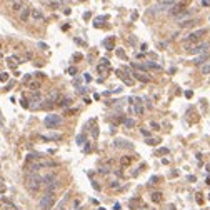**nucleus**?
<instances>
[{
  "label": "nucleus",
  "mask_w": 210,
  "mask_h": 210,
  "mask_svg": "<svg viewBox=\"0 0 210 210\" xmlns=\"http://www.w3.org/2000/svg\"><path fill=\"white\" fill-rule=\"evenodd\" d=\"M25 185H27V190L30 193H37L39 189L43 185V177H39L37 174H28L25 177Z\"/></svg>",
  "instance_id": "obj_1"
},
{
  "label": "nucleus",
  "mask_w": 210,
  "mask_h": 210,
  "mask_svg": "<svg viewBox=\"0 0 210 210\" xmlns=\"http://www.w3.org/2000/svg\"><path fill=\"white\" fill-rule=\"evenodd\" d=\"M54 202H55V193L54 192H47V193L40 198L39 209L40 210H50L52 209V205H54Z\"/></svg>",
  "instance_id": "obj_2"
},
{
  "label": "nucleus",
  "mask_w": 210,
  "mask_h": 210,
  "mask_svg": "<svg viewBox=\"0 0 210 210\" xmlns=\"http://www.w3.org/2000/svg\"><path fill=\"white\" fill-rule=\"evenodd\" d=\"M62 118L60 115H55V114H50V115L45 117V120H43V123H45V127L47 129H57L59 125H60Z\"/></svg>",
  "instance_id": "obj_3"
},
{
  "label": "nucleus",
  "mask_w": 210,
  "mask_h": 210,
  "mask_svg": "<svg viewBox=\"0 0 210 210\" xmlns=\"http://www.w3.org/2000/svg\"><path fill=\"white\" fill-rule=\"evenodd\" d=\"M203 34H207V30H205V28H200V30H195V32L189 34L187 37H185V45H189L190 42H198L200 39H202Z\"/></svg>",
  "instance_id": "obj_4"
},
{
  "label": "nucleus",
  "mask_w": 210,
  "mask_h": 210,
  "mask_svg": "<svg viewBox=\"0 0 210 210\" xmlns=\"http://www.w3.org/2000/svg\"><path fill=\"white\" fill-rule=\"evenodd\" d=\"M185 7H189V2H177L174 7L170 8V14L172 15H175V17H178V15H182L187 8Z\"/></svg>",
  "instance_id": "obj_5"
},
{
  "label": "nucleus",
  "mask_w": 210,
  "mask_h": 210,
  "mask_svg": "<svg viewBox=\"0 0 210 210\" xmlns=\"http://www.w3.org/2000/svg\"><path fill=\"white\" fill-rule=\"evenodd\" d=\"M209 43L207 42H200V43H197V45H193V47H190L189 48V52L190 54H200V52H209Z\"/></svg>",
  "instance_id": "obj_6"
},
{
  "label": "nucleus",
  "mask_w": 210,
  "mask_h": 210,
  "mask_svg": "<svg viewBox=\"0 0 210 210\" xmlns=\"http://www.w3.org/2000/svg\"><path fill=\"white\" fill-rule=\"evenodd\" d=\"M114 147H117V149H132L134 145L129 142V140H123V138H117V140H114Z\"/></svg>",
  "instance_id": "obj_7"
},
{
  "label": "nucleus",
  "mask_w": 210,
  "mask_h": 210,
  "mask_svg": "<svg viewBox=\"0 0 210 210\" xmlns=\"http://www.w3.org/2000/svg\"><path fill=\"white\" fill-rule=\"evenodd\" d=\"M198 23V19H187V20L183 22H178V25H180V28H189V27H193V25H197Z\"/></svg>",
  "instance_id": "obj_8"
},
{
  "label": "nucleus",
  "mask_w": 210,
  "mask_h": 210,
  "mask_svg": "<svg viewBox=\"0 0 210 210\" xmlns=\"http://www.w3.org/2000/svg\"><path fill=\"white\" fill-rule=\"evenodd\" d=\"M32 20L34 22H45V17L39 8H32Z\"/></svg>",
  "instance_id": "obj_9"
},
{
  "label": "nucleus",
  "mask_w": 210,
  "mask_h": 210,
  "mask_svg": "<svg viewBox=\"0 0 210 210\" xmlns=\"http://www.w3.org/2000/svg\"><path fill=\"white\" fill-rule=\"evenodd\" d=\"M28 17H32V8L23 7V10L20 12V20H22V22H27V20H28Z\"/></svg>",
  "instance_id": "obj_10"
},
{
  "label": "nucleus",
  "mask_w": 210,
  "mask_h": 210,
  "mask_svg": "<svg viewBox=\"0 0 210 210\" xmlns=\"http://www.w3.org/2000/svg\"><path fill=\"white\" fill-rule=\"evenodd\" d=\"M209 55H210V52H203V54L198 57V59H195V60H193V65H202L203 62L209 59Z\"/></svg>",
  "instance_id": "obj_11"
},
{
  "label": "nucleus",
  "mask_w": 210,
  "mask_h": 210,
  "mask_svg": "<svg viewBox=\"0 0 210 210\" xmlns=\"http://www.w3.org/2000/svg\"><path fill=\"white\" fill-rule=\"evenodd\" d=\"M103 47L107 48V50H114V37L105 39V40H103Z\"/></svg>",
  "instance_id": "obj_12"
},
{
  "label": "nucleus",
  "mask_w": 210,
  "mask_h": 210,
  "mask_svg": "<svg viewBox=\"0 0 210 210\" xmlns=\"http://www.w3.org/2000/svg\"><path fill=\"white\" fill-rule=\"evenodd\" d=\"M40 138H42V140H60L62 135H60V134H54V135H42Z\"/></svg>",
  "instance_id": "obj_13"
},
{
  "label": "nucleus",
  "mask_w": 210,
  "mask_h": 210,
  "mask_svg": "<svg viewBox=\"0 0 210 210\" xmlns=\"http://www.w3.org/2000/svg\"><path fill=\"white\" fill-rule=\"evenodd\" d=\"M132 67H134V68H137V70H142V72H145V70H149L145 63H138V62H134V63H132Z\"/></svg>",
  "instance_id": "obj_14"
},
{
  "label": "nucleus",
  "mask_w": 210,
  "mask_h": 210,
  "mask_svg": "<svg viewBox=\"0 0 210 210\" xmlns=\"http://www.w3.org/2000/svg\"><path fill=\"white\" fill-rule=\"evenodd\" d=\"M132 75L135 77L137 80H142V82H150V77H145V75H140V74H137V72H132Z\"/></svg>",
  "instance_id": "obj_15"
},
{
  "label": "nucleus",
  "mask_w": 210,
  "mask_h": 210,
  "mask_svg": "<svg viewBox=\"0 0 210 210\" xmlns=\"http://www.w3.org/2000/svg\"><path fill=\"white\" fill-rule=\"evenodd\" d=\"M123 125H125L127 129H132V127H135V120H134V118H125V120H123Z\"/></svg>",
  "instance_id": "obj_16"
},
{
  "label": "nucleus",
  "mask_w": 210,
  "mask_h": 210,
  "mask_svg": "<svg viewBox=\"0 0 210 210\" xmlns=\"http://www.w3.org/2000/svg\"><path fill=\"white\" fill-rule=\"evenodd\" d=\"M152 200L155 203L162 202V193H160V192H154V193H152Z\"/></svg>",
  "instance_id": "obj_17"
},
{
  "label": "nucleus",
  "mask_w": 210,
  "mask_h": 210,
  "mask_svg": "<svg viewBox=\"0 0 210 210\" xmlns=\"http://www.w3.org/2000/svg\"><path fill=\"white\" fill-rule=\"evenodd\" d=\"M177 2H158V3H157L155 7H174V5H175Z\"/></svg>",
  "instance_id": "obj_18"
},
{
  "label": "nucleus",
  "mask_w": 210,
  "mask_h": 210,
  "mask_svg": "<svg viewBox=\"0 0 210 210\" xmlns=\"http://www.w3.org/2000/svg\"><path fill=\"white\" fill-rule=\"evenodd\" d=\"M12 8H14V10H23V3H22V2H14V3H12Z\"/></svg>",
  "instance_id": "obj_19"
},
{
  "label": "nucleus",
  "mask_w": 210,
  "mask_h": 210,
  "mask_svg": "<svg viewBox=\"0 0 210 210\" xmlns=\"http://www.w3.org/2000/svg\"><path fill=\"white\" fill-rule=\"evenodd\" d=\"M129 205L132 207V209H135V207H138V205H140V200H138V198H132V200L129 202Z\"/></svg>",
  "instance_id": "obj_20"
},
{
  "label": "nucleus",
  "mask_w": 210,
  "mask_h": 210,
  "mask_svg": "<svg viewBox=\"0 0 210 210\" xmlns=\"http://www.w3.org/2000/svg\"><path fill=\"white\" fill-rule=\"evenodd\" d=\"M158 142H160L158 138H150V137L145 140V143H149V145H158Z\"/></svg>",
  "instance_id": "obj_21"
},
{
  "label": "nucleus",
  "mask_w": 210,
  "mask_h": 210,
  "mask_svg": "<svg viewBox=\"0 0 210 210\" xmlns=\"http://www.w3.org/2000/svg\"><path fill=\"white\" fill-rule=\"evenodd\" d=\"M200 72H202L203 75H207V74H210V62L207 63V65H203L202 68H200Z\"/></svg>",
  "instance_id": "obj_22"
},
{
  "label": "nucleus",
  "mask_w": 210,
  "mask_h": 210,
  "mask_svg": "<svg viewBox=\"0 0 210 210\" xmlns=\"http://www.w3.org/2000/svg\"><path fill=\"white\" fill-rule=\"evenodd\" d=\"M103 20H107V15H105V17H98V19H95V23H94V25H95V27H98V25H100Z\"/></svg>",
  "instance_id": "obj_23"
},
{
  "label": "nucleus",
  "mask_w": 210,
  "mask_h": 210,
  "mask_svg": "<svg viewBox=\"0 0 210 210\" xmlns=\"http://www.w3.org/2000/svg\"><path fill=\"white\" fill-rule=\"evenodd\" d=\"M165 154H169V149H165V147L157 150V155H165Z\"/></svg>",
  "instance_id": "obj_24"
},
{
  "label": "nucleus",
  "mask_w": 210,
  "mask_h": 210,
  "mask_svg": "<svg viewBox=\"0 0 210 210\" xmlns=\"http://www.w3.org/2000/svg\"><path fill=\"white\" fill-rule=\"evenodd\" d=\"M115 54H117V57H120V59H125V52H123L122 48H117Z\"/></svg>",
  "instance_id": "obj_25"
},
{
  "label": "nucleus",
  "mask_w": 210,
  "mask_h": 210,
  "mask_svg": "<svg viewBox=\"0 0 210 210\" xmlns=\"http://www.w3.org/2000/svg\"><path fill=\"white\" fill-rule=\"evenodd\" d=\"M120 77H122V78L127 82L129 85H134V78H130V77H125V75H120Z\"/></svg>",
  "instance_id": "obj_26"
},
{
  "label": "nucleus",
  "mask_w": 210,
  "mask_h": 210,
  "mask_svg": "<svg viewBox=\"0 0 210 210\" xmlns=\"http://www.w3.org/2000/svg\"><path fill=\"white\" fill-rule=\"evenodd\" d=\"M120 163H122V165H129V163H130V157H122Z\"/></svg>",
  "instance_id": "obj_27"
},
{
  "label": "nucleus",
  "mask_w": 210,
  "mask_h": 210,
  "mask_svg": "<svg viewBox=\"0 0 210 210\" xmlns=\"http://www.w3.org/2000/svg\"><path fill=\"white\" fill-rule=\"evenodd\" d=\"M70 103H72V100H70V98H65L63 102H60V107H67V105H70Z\"/></svg>",
  "instance_id": "obj_28"
},
{
  "label": "nucleus",
  "mask_w": 210,
  "mask_h": 210,
  "mask_svg": "<svg viewBox=\"0 0 210 210\" xmlns=\"http://www.w3.org/2000/svg\"><path fill=\"white\" fill-rule=\"evenodd\" d=\"M0 78H2V82H5L8 78V74L7 72H2V74H0Z\"/></svg>",
  "instance_id": "obj_29"
},
{
  "label": "nucleus",
  "mask_w": 210,
  "mask_h": 210,
  "mask_svg": "<svg viewBox=\"0 0 210 210\" xmlns=\"http://www.w3.org/2000/svg\"><path fill=\"white\" fill-rule=\"evenodd\" d=\"M48 7H60V2H48Z\"/></svg>",
  "instance_id": "obj_30"
},
{
  "label": "nucleus",
  "mask_w": 210,
  "mask_h": 210,
  "mask_svg": "<svg viewBox=\"0 0 210 210\" xmlns=\"http://www.w3.org/2000/svg\"><path fill=\"white\" fill-rule=\"evenodd\" d=\"M150 127H152L154 130H160V125H158L157 122H152V123H150Z\"/></svg>",
  "instance_id": "obj_31"
},
{
  "label": "nucleus",
  "mask_w": 210,
  "mask_h": 210,
  "mask_svg": "<svg viewBox=\"0 0 210 210\" xmlns=\"http://www.w3.org/2000/svg\"><path fill=\"white\" fill-rule=\"evenodd\" d=\"M158 180H160V177H152L150 178V183H158Z\"/></svg>",
  "instance_id": "obj_32"
},
{
  "label": "nucleus",
  "mask_w": 210,
  "mask_h": 210,
  "mask_svg": "<svg viewBox=\"0 0 210 210\" xmlns=\"http://www.w3.org/2000/svg\"><path fill=\"white\" fill-rule=\"evenodd\" d=\"M68 74H70V75H75V74H77V68H75V67H70V68H68Z\"/></svg>",
  "instance_id": "obj_33"
},
{
  "label": "nucleus",
  "mask_w": 210,
  "mask_h": 210,
  "mask_svg": "<svg viewBox=\"0 0 210 210\" xmlns=\"http://www.w3.org/2000/svg\"><path fill=\"white\" fill-rule=\"evenodd\" d=\"M20 103L23 105V107H25V109H28V107H30V105L27 103V100H25V98H22V100H20Z\"/></svg>",
  "instance_id": "obj_34"
},
{
  "label": "nucleus",
  "mask_w": 210,
  "mask_h": 210,
  "mask_svg": "<svg viewBox=\"0 0 210 210\" xmlns=\"http://www.w3.org/2000/svg\"><path fill=\"white\" fill-rule=\"evenodd\" d=\"M14 83L15 82H8L7 85H5V90H10V87H14Z\"/></svg>",
  "instance_id": "obj_35"
},
{
  "label": "nucleus",
  "mask_w": 210,
  "mask_h": 210,
  "mask_svg": "<svg viewBox=\"0 0 210 210\" xmlns=\"http://www.w3.org/2000/svg\"><path fill=\"white\" fill-rule=\"evenodd\" d=\"M74 59H75V60H80V59H82V54H78V52H77V54H74Z\"/></svg>",
  "instance_id": "obj_36"
},
{
  "label": "nucleus",
  "mask_w": 210,
  "mask_h": 210,
  "mask_svg": "<svg viewBox=\"0 0 210 210\" xmlns=\"http://www.w3.org/2000/svg\"><path fill=\"white\" fill-rule=\"evenodd\" d=\"M83 78H85V82H90V80H92V77H90L88 74H85V75H83Z\"/></svg>",
  "instance_id": "obj_37"
},
{
  "label": "nucleus",
  "mask_w": 210,
  "mask_h": 210,
  "mask_svg": "<svg viewBox=\"0 0 210 210\" xmlns=\"http://www.w3.org/2000/svg\"><path fill=\"white\" fill-rule=\"evenodd\" d=\"M37 87H39V83H30V88L32 90H37Z\"/></svg>",
  "instance_id": "obj_38"
},
{
  "label": "nucleus",
  "mask_w": 210,
  "mask_h": 210,
  "mask_svg": "<svg viewBox=\"0 0 210 210\" xmlns=\"http://www.w3.org/2000/svg\"><path fill=\"white\" fill-rule=\"evenodd\" d=\"M82 140H83V135H78V137H77V143H82Z\"/></svg>",
  "instance_id": "obj_39"
},
{
  "label": "nucleus",
  "mask_w": 210,
  "mask_h": 210,
  "mask_svg": "<svg viewBox=\"0 0 210 210\" xmlns=\"http://www.w3.org/2000/svg\"><path fill=\"white\" fill-rule=\"evenodd\" d=\"M202 5H203V7H210V2H207V0H203V2H202Z\"/></svg>",
  "instance_id": "obj_40"
},
{
  "label": "nucleus",
  "mask_w": 210,
  "mask_h": 210,
  "mask_svg": "<svg viewBox=\"0 0 210 210\" xmlns=\"http://www.w3.org/2000/svg\"><path fill=\"white\" fill-rule=\"evenodd\" d=\"M142 134H143L145 137H147V138H149V135H150V132H149V130H142Z\"/></svg>",
  "instance_id": "obj_41"
},
{
  "label": "nucleus",
  "mask_w": 210,
  "mask_h": 210,
  "mask_svg": "<svg viewBox=\"0 0 210 210\" xmlns=\"http://www.w3.org/2000/svg\"><path fill=\"white\" fill-rule=\"evenodd\" d=\"M185 97H187V98H190V97H192V92H190V90H187V92H185Z\"/></svg>",
  "instance_id": "obj_42"
},
{
  "label": "nucleus",
  "mask_w": 210,
  "mask_h": 210,
  "mask_svg": "<svg viewBox=\"0 0 210 210\" xmlns=\"http://www.w3.org/2000/svg\"><path fill=\"white\" fill-rule=\"evenodd\" d=\"M110 187H112V189H115V187H118V183H117V182H112V183H110Z\"/></svg>",
  "instance_id": "obj_43"
},
{
  "label": "nucleus",
  "mask_w": 210,
  "mask_h": 210,
  "mask_svg": "<svg viewBox=\"0 0 210 210\" xmlns=\"http://www.w3.org/2000/svg\"><path fill=\"white\" fill-rule=\"evenodd\" d=\"M205 182H207V183L210 185V177H207V180H205Z\"/></svg>",
  "instance_id": "obj_44"
}]
</instances>
